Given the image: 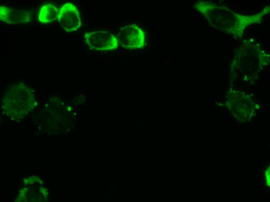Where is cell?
<instances>
[{"label": "cell", "mask_w": 270, "mask_h": 202, "mask_svg": "<svg viewBox=\"0 0 270 202\" xmlns=\"http://www.w3.org/2000/svg\"><path fill=\"white\" fill-rule=\"evenodd\" d=\"M176 126L177 125H174V127H177Z\"/></svg>", "instance_id": "10"}, {"label": "cell", "mask_w": 270, "mask_h": 202, "mask_svg": "<svg viewBox=\"0 0 270 202\" xmlns=\"http://www.w3.org/2000/svg\"><path fill=\"white\" fill-rule=\"evenodd\" d=\"M155 133H159V131H155Z\"/></svg>", "instance_id": "8"}, {"label": "cell", "mask_w": 270, "mask_h": 202, "mask_svg": "<svg viewBox=\"0 0 270 202\" xmlns=\"http://www.w3.org/2000/svg\"><path fill=\"white\" fill-rule=\"evenodd\" d=\"M119 43L127 49L143 48L145 44V33L140 27L135 25L121 28L118 35Z\"/></svg>", "instance_id": "2"}, {"label": "cell", "mask_w": 270, "mask_h": 202, "mask_svg": "<svg viewBox=\"0 0 270 202\" xmlns=\"http://www.w3.org/2000/svg\"><path fill=\"white\" fill-rule=\"evenodd\" d=\"M152 114L153 115H159V112H155L152 113Z\"/></svg>", "instance_id": "6"}, {"label": "cell", "mask_w": 270, "mask_h": 202, "mask_svg": "<svg viewBox=\"0 0 270 202\" xmlns=\"http://www.w3.org/2000/svg\"><path fill=\"white\" fill-rule=\"evenodd\" d=\"M59 10L57 7L51 4H46L42 7L39 13V21L43 24H47L57 20Z\"/></svg>", "instance_id": "5"}, {"label": "cell", "mask_w": 270, "mask_h": 202, "mask_svg": "<svg viewBox=\"0 0 270 202\" xmlns=\"http://www.w3.org/2000/svg\"><path fill=\"white\" fill-rule=\"evenodd\" d=\"M167 135H168L167 134H165V136H168Z\"/></svg>", "instance_id": "9"}, {"label": "cell", "mask_w": 270, "mask_h": 202, "mask_svg": "<svg viewBox=\"0 0 270 202\" xmlns=\"http://www.w3.org/2000/svg\"><path fill=\"white\" fill-rule=\"evenodd\" d=\"M158 120H159V119H158V118L155 119V121H158Z\"/></svg>", "instance_id": "7"}, {"label": "cell", "mask_w": 270, "mask_h": 202, "mask_svg": "<svg viewBox=\"0 0 270 202\" xmlns=\"http://www.w3.org/2000/svg\"><path fill=\"white\" fill-rule=\"evenodd\" d=\"M31 13L24 10L14 9L1 6L0 20L7 24L20 25L31 22Z\"/></svg>", "instance_id": "4"}, {"label": "cell", "mask_w": 270, "mask_h": 202, "mask_svg": "<svg viewBox=\"0 0 270 202\" xmlns=\"http://www.w3.org/2000/svg\"><path fill=\"white\" fill-rule=\"evenodd\" d=\"M61 27L67 32L76 31L82 26L79 10L71 3H66L59 10L58 18Z\"/></svg>", "instance_id": "3"}, {"label": "cell", "mask_w": 270, "mask_h": 202, "mask_svg": "<svg viewBox=\"0 0 270 202\" xmlns=\"http://www.w3.org/2000/svg\"><path fill=\"white\" fill-rule=\"evenodd\" d=\"M84 39L87 45L93 50L112 51L118 47V38L108 32L97 31L86 32Z\"/></svg>", "instance_id": "1"}]
</instances>
